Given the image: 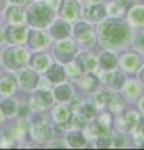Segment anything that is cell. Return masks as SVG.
I'll use <instances>...</instances> for the list:
<instances>
[{
  "label": "cell",
  "mask_w": 144,
  "mask_h": 150,
  "mask_svg": "<svg viewBox=\"0 0 144 150\" xmlns=\"http://www.w3.org/2000/svg\"><path fill=\"white\" fill-rule=\"evenodd\" d=\"M132 38L131 26L125 20L119 18H110L99 25L98 39L105 49L118 50L125 46Z\"/></svg>",
  "instance_id": "obj_1"
},
{
  "label": "cell",
  "mask_w": 144,
  "mask_h": 150,
  "mask_svg": "<svg viewBox=\"0 0 144 150\" xmlns=\"http://www.w3.org/2000/svg\"><path fill=\"white\" fill-rule=\"evenodd\" d=\"M55 11L45 3H35L26 10V21L35 29H44L53 23Z\"/></svg>",
  "instance_id": "obj_2"
},
{
  "label": "cell",
  "mask_w": 144,
  "mask_h": 150,
  "mask_svg": "<svg viewBox=\"0 0 144 150\" xmlns=\"http://www.w3.org/2000/svg\"><path fill=\"white\" fill-rule=\"evenodd\" d=\"M29 54L24 48L20 46H11L6 49L3 54L4 65L10 70H19L25 65Z\"/></svg>",
  "instance_id": "obj_3"
},
{
  "label": "cell",
  "mask_w": 144,
  "mask_h": 150,
  "mask_svg": "<svg viewBox=\"0 0 144 150\" xmlns=\"http://www.w3.org/2000/svg\"><path fill=\"white\" fill-rule=\"evenodd\" d=\"M77 54V46L69 38L58 40L54 46V56L60 64H68L74 60Z\"/></svg>",
  "instance_id": "obj_4"
},
{
  "label": "cell",
  "mask_w": 144,
  "mask_h": 150,
  "mask_svg": "<svg viewBox=\"0 0 144 150\" xmlns=\"http://www.w3.org/2000/svg\"><path fill=\"white\" fill-rule=\"evenodd\" d=\"M72 31H73V36L74 39L80 45L83 46H87L89 48L94 44L95 41V36H94V29L93 26L90 25L89 21H78L74 28H72Z\"/></svg>",
  "instance_id": "obj_5"
},
{
  "label": "cell",
  "mask_w": 144,
  "mask_h": 150,
  "mask_svg": "<svg viewBox=\"0 0 144 150\" xmlns=\"http://www.w3.org/2000/svg\"><path fill=\"white\" fill-rule=\"evenodd\" d=\"M31 131H33V137L35 140L41 143L49 142L53 138V129L52 126L48 124L43 116L39 115L34 118L33 120V125H31Z\"/></svg>",
  "instance_id": "obj_6"
},
{
  "label": "cell",
  "mask_w": 144,
  "mask_h": 150,
  "mask_svg": "<svg viewBox=\"0 0 144 150\" xmlns=\"http://www.w3.org/2000/svg\"><path fill=\"white\" fill-rule=\"evenodd\" d=\"M139 114L134 110H129L124 114H117V118L114 119V126L120 133H128L131 130H134L135 125L139 120Z\"/></svg>",
  "instance_id": "obj_7"
},
{
  "label": "cell",
  "mask_w": 144,
  "mask_h": 150,
  "mask_svg": "<svg viewBox=\"0 0 144 150\" xmlns=\"http://www.w3.org/2000/svg\"><path fill=\"white\" fill-rule=\"evenodd\" d=\"M58 14L67 21H73L80 14V6L77 0H60L58 6Z\"/></svg>",
  "instance_id": "obj_8"
},
{
  "label": "cell",
  "mask_w": 144,
  "mask_h": 150,
  "mask_svg": "<svg viewBox=\"0 0 144 150\" xmlns=\"http://www.w3.org/2000/svg\"><path fill=\"white\" fill-rule=\"evenodd\" d=\"M74 60L82 73H93L99 65L96 56L90 51H82L79 55H77V58H74Z\"/></svg>",
  "instance_id": "obj_9"
},
{
  "label": "cell",
  "mask_w": 144,
  "mask_h": 150,
  "mask_svg": "<svg viewBox=\"0 0 144 150\" xmlns=\"http://www.w3.org/2000/svg\"><path fill=\"white\" fill-rule=\"evenodd\" d=\"M143 65V58L138 51H127L120 56V67L128 73L138 71Z\"/></svg>",
  "instance_id": "obj_10"
},
{
  "label": "cell",
  "mask_w": 144,
  "mask_h": 150,
  "mask_svg": "<svg viewBox=\"0 0 144 150\" xmlns=\"http://www.w3.org/2000/svg\"><path fill=\"white\" fill-rule=\"evenodd\" d=\"M106 8L101 3H94L83 9V16L89 23H100L106 18Z\"/></svg>",
  "instance_id": "obj_11"
},
{
  "label": "cell",
  "mask_w": 144,
  "mask_h": 150,
  "mask_svg": "<svg viewBox=\"0 0 144 150\" xmlns=\"http://www.w3.org/2000/svg\"><path fill=\"white\" fill-rule=\"evenodd\" d=\"M101 81L105 85H108L111 90L119 91V90H122V88L125 83V76L122 71H118V70L113 69V70L104 71V74L101 75Z\"/></svg>",
  "instance_id": "obj_12"
},
{
  "label": "cell",
  "mask_w": 144,
  "mask_h": 150,
  "mask_svg": "<svg viewBox=\"0 0 144 150\" xmlns=\"http://www.w3.org/2000/svg\"><path fill=\"white\" fill-rule=\"evenodd\" d=\"M53 100H54V98L49 90L39 89V90L34 91V94H33L31 106H33L35 110H44L53 104Z\"/></svg>",
  "instance_id": "obj_13"
},
{
  "label": "cell",
  "mask_w": 144,
  "mask_h": 150,
  "mask_svg": "<svg viewBox=\"0 0 144 150\" xmlns=\"http://www.w3.org/2000/svg\"><path fill=\"white\" fill-rule=\"evenodd\" d=\"M28 45L33 50H43L49 45V38L40 30H30L26 35Z\"/></svg>",
  "instance_id": "obj_14"
},
{
  "label": "cell",
  "mask_w": 144,
  "mask_h": 150,
  "mask_svg": "<svg viewBox=\"0 0 144 150\" xmlns=\"http://www.w3.org/2000/svg\"><path fill=\"white\" fill-rule=\"evenodd\" d=\"M50 35L57 40L67 39L72 34V26L70 24L64 20V19H58V20H53V23L50 24Z\"/></svg>",
  "instance_id": "obj_15"
},
{
  "label": "cell",
  "mask_w": 144,
  "mask_h": 150,
  "mask_svg": "<svg viewBox=\"0 0 144 150\" xmlns=\"http://www.w3.org/2000/svg\"><path fill=\"white\" fill-rule=\"evenodd\" d=\"M28 31L25 26L21 25H9L4 33V39H6L8 43L10 44H21L26 39Z\"/></svg>",
  "instance_id": "obj_16"
},
{
  "label": "cell",
  "mask_w": 144,
  "mask_h": 150,
  "mask_svg": "<svg viewBox=\"0 0 144 150\" xmlns=\"http://www.w3.org/2000/svg\"><path fill=\"white\" fill-rule=\"evenodd\" d=\"M123 90V96L124 99H128V100H138L139 98L143 95V85L142 83H139L137 80H128L124 83V85L122 88Z\"/></svg>",
  "instance_id": "obj_17"
},
{
  "label": "cell",
  "mask_w": 144,
  "mask_h": 150,
  "mask_svg": "<svg viewBox=\"0 0 144 150\" xmlns=\"http://www.w3.org/2000/svg\"><path fill=\"white\" fill-rule=\"evenodd\" d=\"M105 105L108 106L111 114L117 115L123 112L124 105H125V99L123 95L119 93H106V99H105Z\"/></svg>",
  "instance_id": "obj_18"
},
{
  "label": "cell",
  "mask_w": 144,
  "mask_h": 150,
  "mask_svg": "<svg viewBox=\"0 0 144 150\" xmlns=\"http://www.w3.org/2000/svg\"><path fill=\"white\" fill-rule=\"evenodd\" d=\"M18 81H19L20 85L26 89V90H31L34 89L36 85H38V81H39V76L38 74L33 70H20L19 74H18Z\"/></svg>",
  "instance_id": "obj_19"
},
{
  "label": "cell",
  "mask_w": 144,
  "mask_h": 150,
  "mask_svg": "<svg viewBox=\"0 0 144 150\" xmlns=\"http://www.w3.org/2000/svg\"><path fill=\"white\" fill-rule=\"evenodd\" d=\"M52 116L55 124L65 126V124H69L72 120V111L67 105H55L52 109Z\"/></svg>",
  "instance_id": "obj_20"
},
{
  "label": "cell",
  "mask_w": 144,
  "mask_h": 150,
  "mask_svg": "<svg viewBox=\"0 0 144 150\" xmlns=\"http://www.w3.org/2000/svg\"><path fill=\"white\" fill-rule=\"evenodd\" d=\"M79 85L87 93H93L98 89L99 78L93 73H83L79 78Z\"/></svg>",
  "instance_id": "obj_21"
},
{
  "label": "cell",
  "mask_w": 144,
  "mask_h": 150,
  "mask_svg": "<svg viewBox=\"0 0 144 150\" xmlns=\"http://www.w3.org/2000/svg\"><path fill=\"white\" fill-rule=\"evenodd\" d=\"M65 70L59 64H50L46 69V79L53 84H60L65 80Z\"/></svg>",
  "instance_id": "obj_22"
},
{
  "label": "cell",
  "mask_w": 144,
  "mask_h": 150,
  "mask_svg": "<svg viewBox=\"0 0 144 150\" xmlns=\"http://www.w3.org/2000/svg\"><path fill=\"white\" fill-rule=\"evenodd\" d=\"M128 24L133 26L142 28L144 26V5L138 4L131 8V10L128 11Z\"/></svg>",
  "instance_id": "obj_23"
},
{
  "label": "cell",
  "mask_w": 144,
  "mask_h": 150,
  "mask_svg": "<svg viewBox=\"0 0 144 150\" xmlns=\"http://www.w3.org/2000/svg\"><path fill=\"white\" fill-rule=\"evenodd\" d=\"M53 98L59 103H68L73 98L72 86L67 83H63V84H60V85H57L54 88Z\"/></svg>",
  "instance_id": "obj_24"
},
{
  "label": "cell",
  "mask_w": 144,
  "mask_h": 150,
  "mask_svg": "<svg viewBox=\"0 0 144 150\" xmlns=\"http://www.w3.org/2000/svg\"><path fill=\"white\" fill-rule=\"evenodd\" d=\"M29 63H30V67L34 70H36V71H44L52 64V60H50L48 54L39 53V54H34L31 56Z\"/></svg>",
  "instance_id": "obj_25"
},
{
  "label": "cell",
  "mask_w": 144,
  "mask_h": 150,
  "mask_svg": "<svg viewBox=\"0 0 144 150\" xmlns=\"http://www.w3.org/2000/svg\"><path fill=\"white\" fill-rule=\"evenodd\" d=\"M65 142L70 148H83L87 143L85 135L82 130H72L65 135Z\"/></svg>",
  "instance_id": "obj_26"
},
{
  "label": "cell",
  "mask_w": 144,
  "mask_h": 150,
  "mask_svg": "<svg viewBox=\"0 0 144 150\" xmlns=\"http://www.w3.org/2000/svg\"><path fill=\"white\" fill-rule=\"evenodd\" d=\"M16 89V79L11 74H3L0 76V93L11 95Z\"/></svg>",
  "instance_id": "obj_27"
},
{
  "label": "cell",
  "mask_w": 144,
  "mask_h": 150,
  "mask_svg": "<svg viewBox=\"0 0 144 150\" xmlns=\"http://www.w3.org/2000/svg\"><path fill=\"white\" fill-rule=\"evenodd\" d=\"M98 64L104 71H108V70L115 69V67L118 65V59L111 51H103L98 59Z\"/></svg>",
  "instance_id": "obj_28"
},
{
  "label": "cell",
  "mask_w": 144,
  "mask_h": 150,
  "mask_svg": "<svg viewBox=\"0 0 144 150\" xmlns=\"http://www.w3.org/2000/svg\"><path fill=\"white\" fill-rule=\"evenodd\" d=\"M96 108L92 104V103H84L82 104L80 108H79V111H78V116L82 120L84 121H90L93 119H95L96 116Z\"/></svg>",
  "instance_id": "obj_29"
},
{
  "label": "cell",
  "mask_w": 144,
  "mask_h": 150,
  "mask_svg": "<svg viewBox=\"0 0 144 150\" xmlns=\"http://www.w3.org/2000/svg\"><path fill=\"white\" fill-rule=\"evenodd\" d=\"M6 19L8 21H10L11 24H16L24 20V11L23 9L18 5H13L10 8H8L6 10Z\"/></svg>",
  "instance_id": "obj_30"
},
{
  "label": "cell",
  "mask_w": 144,
  "mask_h": 150,
  "mask_svg": "<svg viewBox=\"0 0 144 150\" xmlns=\"http://www.w3.org/2000/svg\"><path fill=\"white\" fill-rule=\"evenodd\" d=\"M0 110L4 115L6 116H11L16 110V104L15 101H13L11 99H5L0 103Z\"/></svg>",
  "instance_id": "obj_31"
},
{
  "label": "cell",
  "mask_w": 144,
  "mask_h": 150,
  "mask_svg": "<svg viewBox=\"0 0 144 150\" xmlns=\"http://www.w3.org/2000/svg\"><path fill=\"white\" fill-rule=\"evenodd\" d=\"M105 99H106V93L105 91H96L95 90V91H93L90 103L98 109V108H103L105 105Z\"/></svg>",
  "instance_id": "obj_32"
},
{
  "label": "cell",
  "mask_w": 144,
  "mask_h": 150,
  "mask_svg": "<svg viewBox=\"0 0 144 150\" xmlns=\"http://www.w3.org/2000/svg\"><path fill=\"white\" fill-rule=\"evenodd\" d=\"M64 70H65V75H67V76H70L73 79H79V78H80V75L83 74L80 71V69L78 68V65L75 63H73V62L65 64V68H64Z\"/></svg>",
  "instance_id": "obj_33"
},
{
  "label": "cell",
  "mask_w": 144,
  "mask_h": 150,
  "mask_svg": "<svg viewBox=\"0 0 144 150\" xmlns=\"http://www.w3.org/2000/svg\"><path fill=\"white\" fill-rule=\"evenodd\" d=\"M105 8H106V14L110 15V16H113V18L118 16L119 14L123 13V6H120L119 4L115 3V1L109 3L108 5H105Z\"/></svg>",
  "instance_id": "obj_34"
},
{
  "label": "cell",
  "mask_w": 144,
  "mask_h": 150,
  "mask_svg": "<svg viewBox=\"0 0 144 150\" xmlns=\"http://www.w3.org/2000/svg\"><path fill=\"white\" fill-rule=\"evenodd\" d=\"M111 146L114 148H125L127 146V139L124 134H117L111 137Z\"/></svg>",
  "instance_id": "obj_35"
},
{
  "label": "cell",
  "mask_w": 144,
  "mask_h": 150,
  "mask_svg": "<svg viewBox=\"0 0 144 150\" xmlns=\"http://www.w3.org/2000/svg\"><path fill=\"white\" fill-rule=\"evenodd\" d=\"M96 146L98 148H110L111 146V137L109 135H104V137H100L96 139Z\"/></svg>",
  "instance_id": "obj_36"
},
{
  "label": "cell",
  "mask_w": 144,
  "mask_h": 150,
  "mask_svg": "<svg viewBox=\"0 0 144 150\" xmlns=\"http://www.w3.org/2000/svg\"><path fill=\"white\" fill-rule=\"evenodd\" d=\"M134 45H135V48L138 50L144 51V30L139 31L137 34L135 39H134Z\"/></svg>",
  "instance_id": "obj_37"
},
{
  "label": "cell",
  "mask_w": 144,
  "mask_h": 150,
  "mask_svg": "<svg viewBox=\"0 0 144 150\" xmlns=\"http://www.w3.org/2000/svg\"><path fill=\"white\" fill-rule=\"evenodd\" d=\"M134 130H135V133L138 137H140L144 139V116L143 118H139L138 123L135 125V128H134Z\"/></svg>",
  "instance_id": "obj_38"
},
{
  "label": "cell",
  "mask_w": 144,
  "mask_h": 150,
  "mask_svg": "<svg viewBox=\"0 0 144 150\" xmlns=\"http://www.w3.org/2000/svg\"><path fill=\"white\" fill-rule=\"evenodd\" d=\"M44 3L46 4V5H49V6H50V8H52L53 10H54V9H58L60 0H45Z\"/></svg>",
  "instance_id": "obj_39"
},
{
  "label": "cell",
  "mask_w": 144,
  "mask_h": 150,
  "mask_svg": "<svg viewBox=\"0 0 144 150\" xmlns=\"http://www.w3.org/2000/svg\"><path fill=\"white\" fill-rule=\"evenodd\" d=\"M138 79H139V81L142 83V85H144V64L138 70Z\"/></svg>",
  "instance_id": "obj_40"
},
{
  "label": "cell",
  "mask_w": 144,
  "mask_h": 150,
  "mask_svg": "<svg viewBox=\"0 0 144 150\" xmlns=\"http://www.w3.org/2000/svg\"><path fill=\"white\" fill-rule=\"evenodd\" d=\"M139 103H138V106H139V110H140L143 114H144V96L142 95L140 98H139Z\"/></svg>",
  "instance_id": "obj_41"
},
{
  "label": "cell",
  "mask_w": 144,
  "mask_h": 150,
  "mask_svg": "<svg viewBox=\"0 0 144 150\" xmlns=\"http://www.w3.org/2000/svg\"><path fill=\"white\" fill-rule=\"evenodd\" d=\"M114 1H115V3H118L120 6H123V8H124L125 5H128V4L131 3V0H114Z\"/></svg>",
  "instance_id": "obj_42"
},
{
  "label": "cell",
  "mask_w": 144,
  "mask_h": 150,
  "mask_svg": "<svg viewBox=\"0 0 144 150\" xmlns=\"http://www.w3.org/2000/svg\"><path fill=\"white\" fill-rule=\"evenodd\" d=\"M13 4H15V5H21V4H25L28 0H10Z\"/></svg>",
  "instance_id": "obj_43"
},
{
  "label": "cell",
  "mask_w": 144,
  "mask_h": 150,
  "mask_svg": "<svg viewBox=\"0 0 144 150\" xmlns=\"http://www.w3.org/2000/svg\"><path fill=\"white\" fill-rule=\"evenodd\" d=\"M3 41H4V33L1 29H0V44H1Z\"/></svg>",
  "instance_id": "obj_44"
},
{
  "label": "cell",
  "mask_w": 144,
  "mask_h": 150,
  "mask_svg": "<svg viewBox=\"0 0 144 150\" xmlns=\"http://www.w3.org/2000/svg\"><path fill=\"white\" fill-rule=\"evenodd\" d=\"M139 148H140V149H144V140H143L140 144H139Z\"/></svg>",
  "instance_id": "obj_45"
},
{
  "label": "cell",
  "mask_w": 144,
  "mask_h": 150,
  "mask_svg": "<svg viewBox=\"0 0 144 150\" xmlns=\"http://www.w3.org/2000/svg\"><path fill=\"white\" fill-rule=\"evenodd\" d=\"M80 1H93V0H80Z\"/></svg>",
  "instance_id": "obj_46"
},
{
  "label": "cell",
  "mask_w": 144,
  "mask_h": 150,
  "mask_svg": "<svg viewBox=\"0 0 144 150\" xmlns=\"http://www.w3.org/2000/svg\"><path fill=\"white\" fill-rule=\"evenodd\" d=\"M0 119H1V118H0Z\"/></svg>",
  "instance_id": "obj_47"
}]
</instances>
